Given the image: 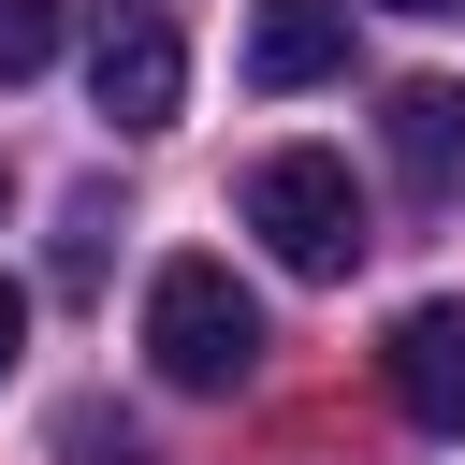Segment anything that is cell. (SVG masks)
Listing matches in <instances>:
<instances>
[{
  "label": "cell",
  "instance_id": "1",
  "mask_svg": "<svg viewBox=\"0 0 465 465\" xmlns=\"http://www.w3.org/2000/svg\"><path fill=\"white\" fill-rule=\"evenodd\" d=\"M145 363H160L174 392H232V378L262 363L247 276H232V262H160V276H145Z\"/></svg>",
  "mask_w": 465,
  "mask_h": 465
},
{
  "label": "cell",
  "instance_id": "11",
  "mask_svg": "<svg viewBox=\"0 0 465 465\" xmlns=\"http://www.w3.org/2000/svg\"><path fill=\"white\" fill-rule=\"evenodd\" d=\"M378 15H421V29H450V15H465V0H378Z\"/></svg>",
  "mask_w": 465,
  "mask_h": 465
},
{
  "label": "cell",
  "instance_id": "3",
  "mask_svg": "<svg viewBox=\"0 0 465 465\" xmlns=\"http://www.w3.org/2000/svg\"><path fill=\"white\" fill-rule=\"evenodd\" d=\"M87 87H102L116 131H174V102H189V44H174V15H102Z\"/></svg>",
  "mask_w": 465,
  "mask_h": 465
},
{
  "label": "cell",
  "instance_id": "10",
  "mask_svg": "<svg viewBox=\"0 0 465 465\" xmlns=\"http://www.w3.org/2000/svg\"><path fill=\"white\" fill-rule=\"evenodd\" d=\"M15 349H29V291L0 276V378H15Z\"/></svg>",
  "mask_w": 465,
  "mask_h": 465
},
{
  "label": "cell",
  "instance_id": "5",
  "mask_svg": "<svg viewBox=\"0 0 465 465\" xmlns=\"http://www.w3.org/2000/svg\"><path fill=\"white\" fill-rule=\"evenodd\" d=\"M378 145H392L407 203H465V87H450V73H407V87L378 102Z\"/></svg>",
  "mask_w": 465,
  "mask_h": 465
},
{
  "label": "cell",
  "instance_id": "8",
  "mask_svg": "<svg viewBox=\"0 0 465 465\" xmlns=\"http://www.w3.org/2000/svg\"><path fill=\"white\" fill-rule=\"evenodd\" d=\"M58 276H73V291L102 276V189H87V203H73V232H58Z\"/></svg>",
  "mask_w": 465,
  "mask_h": 465
},
{
  "label": "cell",
  "instance_id": "9",
  "mask_svg": "<svg viewBox=\"0 0 465 465\" xmlns=\"http://www.w3.org/2000/svg\"><path fill=\"white\" fill-rule=\"evenodd\" d=\"M58 450H73V465H131V421H102V407H87V421H58Z\"/></svg>",
  "mask_w": 465,
  "mask_h": 465
},
{
  "label": "cell",
  "instance_id": "7",
  "mask_svg": "<svg viewBox=\"0 0 465 465\" xmlns=\"http://www.w3.org/2000/svg\"><path fill=\"white\" fill-rule=\"evenodd\" d=\"M58 58V0H0V87H29Z\"/></svg>",
  "mask_w": 465,
  "mask_h": 465
},
{
  "label": "cell",
  "instance_id": "2",
  "mask_svg": "<svg viewBox=\"0 0 465 465\" xmlns=\"http://www.w3.org/2000/svg\"><path fill=\"white\" fill-rule=\"evenodd\" d=\"M247 232L291 262V276H349L378 232H363V189H349V160L334 145H276V160H247Z\"/></svg>",
  "mask_w": 465,
  "mask_h": 465
},
{
  "label": "cell",
  "instance_id": "4",
  "mask_svg": "<svg viewBox=\"0 0 465 465\" xmlns=\"http://www.w3.org/2000/svg\"><path fill=\"white\" fill-rule=\"evenodd\" d=\"M378 378H392V407H407L421 436H465V291L407 305V320L378 334Z\"/></svg>",
  "mask_w": 465,
  "mask_h": 465
},
{
  "label": "cell",
  "instance_id": "6",
  "mask_svg": "<svg viewBox=\"0 0 465 465\" xmlns=\"http://www.w3.org/2000/svg\"><path fill=\"white\" fill-rule=\"evenodd\" d=\"M349 73V0H247V87H320Z\"/></svg>",
  "mask_w": 465,
  "mask_h": 465
}]
</instances>
